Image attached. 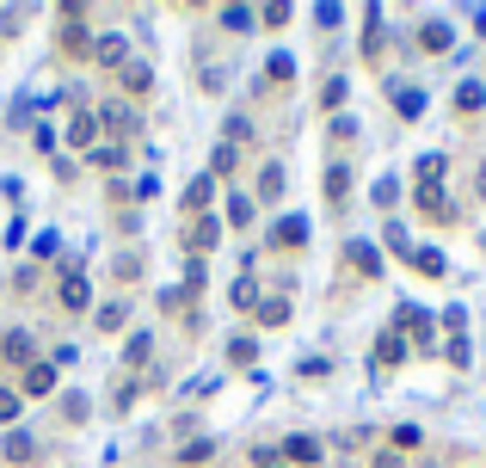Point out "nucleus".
<instances>
[{"label": "nucleus", "mask_w": 486, "mask_h": 468, "mask_svg": "<svg viewBox=\"0 0 486 468\" xmlns=\"http://www.w3.org/2000/svg\"><path fill=\"white\" fill-rule=\"evenodd\" d=\"M406 265H413L419 277H431V284H437V277H450V259H444V246H413V259H406Z\"/></svg>", "instance_id": "10"}, {"label": "nucleus", "mask_w": 486, "mask_h": 468, "mask_svg": "<svg viewBox=\"0 0 486 468\" xmlns=\"http://www.w3.org/2000/svg\"><path fill=\"white\" fill-rule=\"evenodd\" d=\"M413 210H419L425 222H437V229H450V222L462 216V210L450 204V191H444V185H413Z\"/></svg>", "instance_id": "2"}, {"label": "nucleus", "mask_w": 486, "mask_h": 468, "mask_svg": "<svg viewBox=\"0 0 486 468\" xmlns=\"http://www.w3.org/2000/svg\"><path fill=\"white\" fill-rule=\"evenodd\" d=\"M450 112L462 117V123L486 117V74H468V81H456V99H450Z\"/></svg>", "instance_id": "6"}, {"label": "nucleus", "mask_w": 486, "mask_h": 468, "mask_svg": "<svg viewBox=\"0 0 486 468\" xmlns=\"http://www.w3.org/2000/svg\"><path fill=\"white\" fill-rule=\"evenodd\" d=\"M37 456V438L31 432H6V463H31Z\"/></svg>", "instance_id": "21"}, {"label": "nucleus", "mask_w": 486, "mask_h": 468, "mask_svg": "<svg viewBox=\"0 0 486 468\" xmlns=\"http://www.w3.org/2000/svg\"><path fill=\"white\" fill-rule=\"evenodd\" d=\"M93 56H99V62H123V37H99Z\"/></svg>", "instance_id": "37"}, {"label": "nucleus", "mask_w": 486, "mask_h": 468, "mask_svg": "<svg viewBox=\"0 0 486 468\" xmlns=\"http://www.w3.org/2000/svg\"><path fill=\"white\" fill-rule=\"evenodd\" d=\"M241 167V154H235V142H222L216 154H210V173H235Z\"/></svg>", "instance_id": "32"}, {"label": "nucleus", "mask_w": 486, "mask_h": 468, "mask_svg": "<svg viewBox=\"0 0 486 468\" xmlns=\"http://www.w3.org/2000/svg\"><path fill=\"white\" fill-rule=\"evenodd\" d=\"M56 388V363H31L25 370V394H50Z\"/></svg>", "instance_id": "20"}, {"label": "nucleus", "mask_w": 486, "mask_h": 468, "mask_svg": "<svg viewBox=\"0 0 486 468\" xmlns=\"http://www.w3.org/2000/svg\"><path fill=\"white\" fill-rule=\"evenodd\" d=\"M283 185H289V173L271 160V167H258V204H277L283 198Z\"/></svg>", "instance_id": "15"}, {"label": "nucleus", "mask_w": 486, "mask_h": 468, "mask_svg": "<svg viewBox=\"0 0 486 468\" xmlns=\"http://www.w3.org/2000/svg\"><path fill=\"white\" fill-rule=\"evenodd\" d=\"M283 463H289V468H314V463H320V438H302V432H296V438H283Z\"/></svg>", "instance_id": "11"}, {"label": "nucleus", "mask_w": 486, "mask_h": 468, "mask_svg": "<svg viewBox=\"0 0 486 468\" xmlns=\"http://www.w3.org/2000/svg\"><path fill=\"white\" fill-rule=\"evenodd\" d=\"M345 265H351V271H358V277H382V246H375V240H345Z\"/></svg>", "instance_id": "7"}, {"label": "nucleus", "mask_w": 486, "mask_h": 468, "mask_svg": "<svg viewBox=\"0 0 486 468\" xmlns=\"http://www.w3.org/2000/svg\"><path fill=\"white\" fill-rule=\"evenodd\" d=\"M258 327H289V302H283V296L258 302Z\"/></svg>", "instance_id": "24"}, {"label": "nucleus", "mask_w": 486, "mask_h": 468, "mask_svg": "<svg viewBox=\"0 0 486 468\" xmlns=\"http://www.w3.org/2000/svg\"><path fill=\"white\" fill-rule=\"evenodd\" d=\"M382 43H388V31H382V6H364V62L382 56Z\"/></svg>", "instance_id": "14"}, {"label": "nucleus", "mask_w": 486, "mask_h": 468, "mask_svg": "<svg viewBox=\"0 0 486 468\" xmlns=\"http://www.w3.org/2000/svg\"><path fill=\"white\" fill-rule=\"evenodd\" d=\"M419 444H425V432H419V425H394V432H388V450H400V456H406V450H419Z\"/></svg>", "instance_id": "25"}, {"label": "nucleus", "mask_w": 486, "mask_h": 468, "mask_svg": "<svg viewBox=\"0 0 486 468\" xmlns=\"http://www.w3.org/2000/svg\"><path fill=\"white\" fill-rule=\"evenodd\" d=\"M369 198H375V210H394V204H400V185H394V179H375Z\"/></svg>", "instance_id": "29"}, {"label": "nucleus", "mask_w": 486, "mask_h": 468, "mask_svg": "<svg viewBox=\"0 0 486 468\" xmlns=\"http://www.w3.org/2000/svg\"><path fill=\"white\" fill-rule=\"evenodd\" d=\"M327 136H333V142H358V117H333V123H327Z\"/></svg>", "instance_id": "33"}, {"label": "nucleus", "mask_w": 486, "mask_h": 468, "mask_svg": "<svg viewBox=\"0 0 486 468\" xmlns=\"http://www.w3.org/2000/svg\"><path fill=\"white\" fill-rule=\"evenodd\" d=\"M327 376H333V357H308L302 363V382H327Z\"/></svg>", "instance_id": "34"}, {"label": "nucleus", "mask_w": 486, "mask_h": 468, "mask_svg": "<svg viewBox=\"0 0 486 468\" xmlns=\"http://www.w3.org/2000/svg\"><path fill=\"white\" fill-rule=\"evenodd\" d=\"M12 419H19V394H12V388H0V425H12Z\"/></svg>", "instance_id": "44"}, {"label": "nucleus", "mask_w": 486, "mask_h": 468, "mask_svg": "<svg viewBox=\"0 0 486 468\" xmlns=\"http://www.w3.org/2000/svg\"><path fill=\"white\" fill-rule=\"evenodd\" d=\"M289 19H296V6H283V0H271V6L258 12V25H271V31H277V25H289Z\"/></svg>", "instance_id": "31"}, {"label": "nucleus", "mask_w": 486, "mask_h": 468, "mask_svg": "<svg viewBox=\"0 0 486 468\" xmlns=\"http://www.w3.org/2000/svg\"><path fill=\"white\" fill-rule=\"evenodd\" d=\"M210 456H216V444H210V438H197V444H185V450H179V463H185V468L210 463Z\"/></svg>", "instance_id": "30"}, {"label": "nucleus", "mask_w": 486, "mask_h": 468, "mask_svg": "<svg viewBox=\"0 0 486 468\" xmlns=\"http://www.w3.org/2000/svg\"><path fill=\"white\" fill-rule=\"evenodd\" d=\"M252 357H258V346H252V339H235V346H228V363H235V370H246Z\"/></svg>", "instance_id": "35"}, {"label": "nucleus", "mask_w": 486, "mask_h": 468, "mask_svg": "<svg viewBox=\"0 0 486 468\" xmlns=\"http://www.w3.org/2000/svg\"><path fill=\"white\" fill-rule=\"evenodd\" d=\"M345 93H351V87H345V74H327V81H320V112H345Z\"/></svg>", "instance_id": "16"}, {"label": "nucleus", "mask_w": 486, "mask_h": 468, "mask_svg": "<svg viewBox=\"0 0 486 468\" xmlns=\"http://www.w3.org/2000/svg\"><path fill=\"white\" fill-rule=\"evenodd\" d=\"M444 173H450V154H437V148L413 160V185H444Z\"/></svg>", "instance_id": "13"}, {"label": "nucleus", "mask_w": 486, "mask_h": 468, "mask_svg": "<svg viewBox=\"0 0 486 468\" xmlns=\"http://www.w3.org/2000/svg\"><path fill=\"white\" fill-rule=\"evenodd\" d=\"M388 105L406 117V123H419V117H425V105H431V93H425L419 81H388Z\"/></svg>", "instance_id": "5"}, {"label": "nucleus", "mask_w": 486, "mask_h": 468, "mask_svg": "<svg viewBox=\"0 0 486 468\" xmlns=\"http://www.w3.org/2000/svg\"><path fill=\"white\" fill-rule=\"evenodd\" d=\"M474 204H486V160H481V173H474Z\"/></svg>", "instance_id": "46"}, {"label": "nucleus", "mask_w": 486, "mask_h": 468, "mask_svg": "<svg viewBox=\"0 0 486 468\" xmlns=\"http://www.w3.org/2000/svg\"><path fill=\"white\" fill-rule=\"evenodd\" d=\"M265 468H289V463H283V456H277V463H265Z\"/></svg>", "instance_id": "48"}, {"label": "nucleus", "mask_w": 486, "mask_h": 468, "mask_svg": "<svg viewBox=\"0 0 486 468\" xmlns=\"http://www.w3.org/2000/svg\"><path fill=\"white\" fill-rule=\"evenodd\" d=\"M123 87H129V93H148V87H154V68H148V62H129V68H123Z\"/></svg>", "instance_id": "27"}, {"label": "nucleus", "mask_w": 486, "mask_h": 468, "mask_svg": "<svg viewBox=\"0 0 486 468\" xmlns=\"http://www.w3.org/2000/svg\"><path fill=\"white\" fill-rule=\"evenodd\" d=\"M369 468H406V463H400V450H375V463Z\"/></svg>", "instance_id": "45"}, {"label": "nucleus", "mask_w": 486, "mask_h": 468, "mask_svg": "<svg viewBox=\"0 0 486 468\" xmlns=\"http://www.w3.org/2000/svg\"><path fill=\"white\" fill-rule=\"evenodd\" d=\"M246 222H252V198L235 191V198H228V229H246Z\"/></svg>", "instance_id": "28"}, {"label": "nucleus", "mask_w": 486, "mask_h": 468, "mask_svg": "<svg viewBox=\"0 0 486 468\" xmlns=\"http://www.w3.org/2000/svg\"><path fill=\"white\" fill-rule=\"evenodd\" d=\"M271 246H277V253L308 246V216H283V222H271Z\"/></svg>", "instance_id": "9"}, {"label": "nucleus", "mask_w": 486, "mask_h": 468, "mask_svg": "<svg viewBox=\"0 0 486 468\" xmlns=\"http://www.w3.org/2000/svg\"><path fill=\"white\" fill-rule=\"evenodd\" d=\"M222 25H228V31H246V25H252V6H222Z\"/></svg>", "instance_id": "36"}, {"label": "nucleus", "mask_w": 486, "mask_h": 468, "mask_svg": "<svg viewBox=\"0 0 486 468\" xmlns=\"http://www.w3.org/2000/svg\"><path fill=\"white\" fill-rule=\"evenodd\" d=\"M99 123H112V129H123V136H129V129H135V112H129L123 99H105V112H99Z\"/></svg>", "instance_id": "22"}, {"label": "nucleus", "mask_w": 486, "mask_h": 468, "mask_svg": "<svg viewBox=\"0 0 486 468\" xmlns=\"http://www.w3.org/2000/svg\"><path fill=\"white\" fill-rule=\"evenodd\" d=\"M87 302H93V290H87V277H62V308H74V315H81Z\"/></svg>", "instance_id": "19"}, {"label": "nucleus", "mask_w": 486, "mask_h": 468, "mask_svg": "<svg viewBox=\"0 0 486 468\" xmlns=\"http://www.w3.org/2000/svg\"><path fill=\"white\" fill-rule=\"evenodd\" d=\"M320 191H327V204H333V210H345V198H351V167H345V160H327Z\"/></svg>", "instance_id": "8"}, {"label": "nucleus", "mask_w": 486, "mask_h": 468, "mask_svg": "<svg viewBox=\"0 0 486 468\" xmlns=\"http://www.w3.org/2000/svg\"><path fill=\"white\" fill-rule=\"evenodd\" d=\"M148 351H154V339H148V333H135V339L123 346V357H129V363H148Z\"/></svg>", "instance_id": "40"}, {"label": "nucleus", "mask_w": 486, "mask_h": 468, "mask_svg": "<svg viewBox=\"0 0 486 468\" xmlns=\"http://www.w3.org/2000/svg\"><path fill=\"white\" fill-rule=\"evenodd\" d=\"M406 357H413V346H406V333L382 327V333H375V346H369V370H375V376H388V370H400Z\"/></svg>", "instance_id": "3"}, {"label": "nucleus", "mask_w": 486, "mask_h": 468, "mask_svg": "<svg viewBox=\"0 0 486 468\" xmlns=\"http://www.w3.org/2000/svg\"><path fill=\"white\" fill-rule=\"evenodd\" d=\"M413 43H419L425 56H450V50H456V25L431 12V19H419V31H413Z\"/></svg>", "instance_id": "4"}, {"label": "nucleus", "mask_w": 486, "mask_h": 468, "mask_svg": "<svg viewBox=\"0 0 486 468\" xmlns=\"http://www.w3.org/2000/svg\"><path fill=\"white\" fill-rule=\"evenodd\" d=\"M444 357H450L456 370H468V363H474V339H468V333H450V351H444Z\"/></svg>", "instance_id": "26"}, {"label": "nucleus", "mask_w": 486, "mask_h": 468, "mask_svg": "<svg viewBox=\"0 0 486 468\" xmlns=\"http://www.w3.org/2000/svg\"><path fill=\"white\" fill-rule=\"evenodd\" d=\"M314 25H327V31H333V25H345V6H333V0H327V6H314Z\"/></svg>", "instance_id": "41"}, {"label": "nucleus", "mask_w": 486, "mask_h": 468, "mask_svg": "<svg viewBox=\"0 0 486 468\" xmlns=\"http://www.w3.org/2000/svg\"><path fill=\"white\" fill-rule=\"evenodd\" d=\"M394 333H406V346L431 357V351H437V315L419 308V302H400V308H394Z\"/></svg>", "instance_id": "1"}, {"label": "nucleus", "mask_w": 486, "mask_h": 468, "mask_svg": "<svg viewBox=\"0 0 486 468\" xmlns=\"http://www.w3.org/2000/svg\"><path fill=\"white\" fill-rule=\"evenodd\" d=\"M93 160H99V167H123V142H99Z\"/></svg>", "instance_id": "38"}, {"label": "nucleus", "mask_w": 486, "mask_h": 468, "mask_svg": "<svg viewBox=\"0 0 486 468\" xmlns=\"http://www.w3.org/2000/svg\"><path fill=\"white\" fill-rule=\"evenodd\" d=\"M68 142H74V148H99V117H68Z\"/></svg>", "instance_id": "17"}, {"label": "nucleus", "mask_w": 486, "mask_h": 468, "mask_svg": "<svg viewBox=\"0 0 486 468\" xmlns=\"http://www.w3.org/2000/svg\"><path fill=\"white\" fill-rule=\"evenodd\" d=\"M216 240H222V222H216V216H191V229H185V246H191V253H210Z\"/></svg>", "instance_id": "12"}, {"label": "nucleus", "mask_w": 486, "mask_h": 468, "mask_svg": "<svg viewBox=\"0 0 486 468\" xmlns=\"http://www.w3.org/2000/svg\"><path fill=\"white\" fill-rule=\"evenodd\" d=\"M474 37L486 43V6H474Z\"/></svg>", "instance_id": "47"}, {"label": "nucleus", "mask_w": 486, "mask_h": 468, "mask_svg": "<svg viewBox=\"0 0 486 468\" xmlns=\"http://www.w3.org/2000/svg\"><path fill=\"white\" fill-rule=\"evenodd\" d=\"M0 351L19 363V357H31V339H25V333H6V346H0Z\"/></svg>", "instance_id": "42"}, {"label": "nucleus", "mask_w": 486, "mask_h": 468, "mask_svg": "<svg viewBox=\"0 0 486 468\" xmlns=\"http://www.w3.org/2000/svg\"><path fill=\"white\" fill-rule=\"evenodd\" d=\"M210 198H216V179H197V185L185 191V210H191V216H197V210L210 216Z\"/></svg>", "instance_id": "23"}, {"label": "nucleus", "mask_w": 486, "mask_h": 468, "mask_svg": "<svg viewBox=\"0 0 486 468\" xmlns=\"http://www.w3.org/2000/svg\"><path fill=\"white\" fill-rule=\"evenodd\" d=\"M382 246H388V253H400V259H413V246H419V240L406 234V222H382Z\"/></svg>", "instance_id": "18"}, {"label": "nucleus", "mask_w": 486, "mask_h": 468, "mask_svg": "<svg viewBox=\"0 0 486 468\" xmlns=\"http://www.w3.org/2000/svg\"><path fill=\"white\" fill-rule=\"evenodd\" d=\"M235 308H258V284H252V277L235 284Z\"/></svg>", "instance_id": "39"}, {"label": "nucleus", "mask_w": 486, "mask_h": 468, "mask_svg": "<svg viewBox=\"0 0 486 468\" xmlns=\"http://www.w3.org/2000/svg\"><path fill=\"white\" fill-rule=\"evenodd\" d=\"M265 74H271V81H277V87H283V81H289V74H296V62H289V56H271V68H265Z\"/></svg>", "instance_id": "43"}]
</instances>
